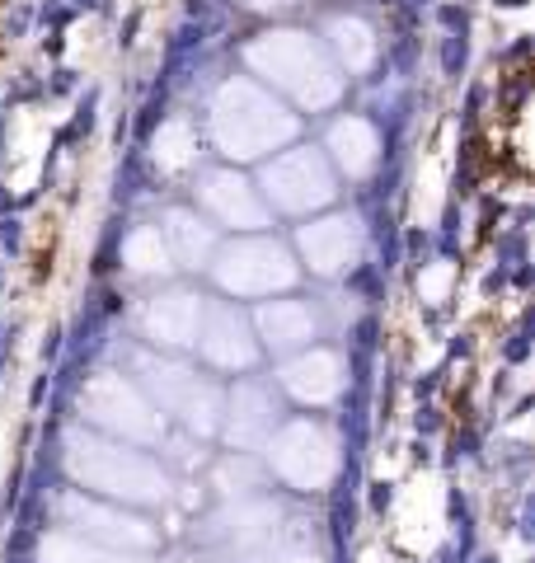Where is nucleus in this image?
Instances as JSON below:
<instances>
[{"label": "nucleus", "mask_w": 535, "mask_h": 563, "mask_svg": "<svg viewBox=\"0 0 535 563\" xmlns=\"http://www.w3.org/2000/svg\"><path fill=\"white\" fill-rule=\"evenodd\" d=\"M460 66H465V43H460V38H446V71L456 76Z\"/></svg>", "instance_id": "nucleus-1"}]
</instances>
